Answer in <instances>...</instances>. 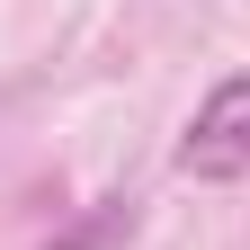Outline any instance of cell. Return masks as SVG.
I'll return each instance as SVG.
<instances>
[{
  "label": "cell",
  "mask_w": 250,
  "mask_h": 250,
  "mask_svg": "<svg viewBox=\"0 0 250 250\" xmlns=\"http://www.w3.org/2000/svg\"><path fill=\"white\" fill-rule=\"evenodd\" d=\"M179 170H188V179H250V72L224 81L197 116H188Z\"/></svg>",
  "instance_id": "1"
}]
</instances>
